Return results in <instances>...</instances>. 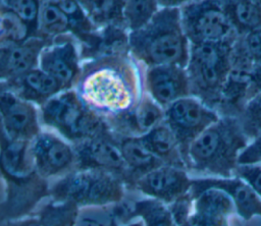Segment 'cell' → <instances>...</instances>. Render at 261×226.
Listing matches in <instances>:
<instances>
[{
  "label": "cell",
  "instance_id": "obj_1",
  "mask_svg": "<svg viewBox=\"0 0 261 226\" xmlns=\"http://www.w3.org/2000/svg\"><path fill=\"white\" fill-rule=\"evenodd\" d=\"M74 90L108 123L129 113L140 102L143 69L128 52L101 55L82 64Z\"/></svg>",
  "mask_w": 261,
  "mask_h": 226
},
{
  "label": "cell",
  "instance_id": "obj_2",
  "mask_svg": "<svg viewBox=\"0 0 261 226\" xmlns=\"http://www.w3.org/2000/svg\"><path fill=\"white\" fill-rule=\"evenodd\" d=\"M190 47L181 25L180 7L160 6L144 27L128 33V53L142 67L187 68Z\"/></svg>",
  "mask_w": 261,
  "mask_h": 226
},
{
  "label": "cell",
  "instance_id": "obj_3",
  "mask_svg": "<svg viewBox=\"0 0 261 226\" xmlns=\"http://www.w3.org/2000/svg\"><path fill=\"white\" fill-rule=\"evenodd\" d=\"M250 142L238 117L220 116L191 143L186 167L214 177H232L238 158Z\"/></svg>",
  "mask_w": 261,
  "mask_h": 226
},
{
  "label": "cell",
  "instance_id": "obj_4",
  "mask_svg": "<svg viewBox=\"0 0 261 226\" xmlns=\"http://www.w3.org/2000/svg\"><path fill=\"white\" fill-rule=\"evenodd\" d=\"M40 121L72 145L110 131L104 119L89 108L75 90L63 91L39 107Z\"/></svg>",
  "mask_w": 261,
  "mask_h": 226
},
{
  "label": "cell",
  "instance_id": "obj_5",
  "mask_svg": "<svg viewBox=\"0 0 261 226\" xmlns=\"http://www.w3.org/2000/svg\"><path fill=\"white\" fill-rule=\"evenodd\" d=\"M125 183L117 176L96 169H74L50 186L55 203H67L79 209L104 207L125 196Z\"/></svg>",
  "mask_w": 261,
  "mask_h": 226
},
{
  "label": "cell",
  "instance_id": "obj_6",
  "mask_svg": "<svg viewBox=\"0 0 261 226\" xmlns=\"http://www.w3.org/2000/svg\"><path fill=\"white\" fill-rule=\"evenodd\" d=\"M237 38L224 42L190 44L187 72L192 96L216 111L230 69L231 49Z\"/></svg>",
  "mask_w": 261,
  "mask_h": 226
},
{
  "label": "cell",
  "instance_id": "obj_7",
  "mask_svg": "<svg viewBox=\"0 0 261 226\" xmlns=\"http://www.w3.org/2000/svg\"><path fill=\"white\" fill-rule=\"evenodd\" d=\"M180 18L190 44L224 42L238 37L221 1H186L180 7Z\"/></svg>",
  "mask_w": 261,
  "mask_h": 226
},
{
  "label": "cell",
  "instance_id": "obj_8",
  "mask_svg": "<svg viewBox=\"0 0 261 226\" xmlns=\"http://www.w3.org/2000/svg\"><path fill=\"white\" fill-rule=\"evenodd\" d=\"M219 118L216 110L194 96L181 98L164 109V122L175 135L184 161L191 143Z\"/></svg>",
  "mask_w": 261,
  "mask_h": 226
},
{
  "label": "cell",
  "instance_id": "obj_9",
  "mask_svg": "<svg viewBox=\"0 0 261 226\" xmlns=\"http://www.w3.org/2000/svg\"><path fill=\"white\" fill-rule=\"evenodd\" d=\"M30 151L36 173L48 180L59 179L76 168L73 145L51 130H43L31 142Z\"/></svg>",
  "mask_w": 261,
  "mask_h": 226
},
{
  "label": "cell",
  "instance_id": "obj_10",
  "mask_svg": "<svg viewBox=\"0 0 261 226\" xmlns=\"http://www.w3.org/2000/svg\"><path fill=\"white\" fill-rule=\"evenodd\" d=\"M76 156L75 169H96L111 173L126 185L132 176L124 162L115 134L110 130L104 134L73 145Z\"/></svg>",
  "mask_w": 261,
  "mask_h": 226
},
{
  "label": "cell",
  "instance_id": "obj_11",
  "mask_svg": "<svg viewBox=\"0 0 261 226\" xmlns=\"http://www.w3.org/2000/svg\"><path fill=\"white\" fill-rule=\"evenodd\" d=\"M81 54L68 35L56 38L42 51L39 68L56 79L63 91L73 90L82 71Z\"/></svg>",
  "mask_w": 261,
  "mask_h": 226
},
{
  "label": "cell",
  "instance_id": "obj_12",
  "mask_svg": "<svg viewBox=\"0 0 261 226\" xmlns=\"http://www.w3.org/2000/svg\"><path fill=\"white\" fill-rule=\"evenodd\" d=\"M0 114L1 133L10 139L32 142L42 131L37 106L8 90L1 89Z\"/></svg>",
  "mask_w": 261,
  "mask_h": 226
},
{
  "label": "cell",
  "instance_id": "obj_13",
  "mask_svg": "<svg viewBox=\"0 0 261 226\" xmlns=\"http://www.w3.org/2000/svg\"><path fill=\"white\" fill-rule=\"evenodd\" d=\"M132 186L147 197L170 206L190 193L192 179L186 168L162 165L139 177Z\"/></svg>",
  "mask_w": 261,
  "mask_h": 226
},
{
  "label": "cell",
  "instance_id": "obj_14",
  "mask_svg": "<svg viewBox=\"0 0 261 226\" xmlns=\"http://www.w3.org/2000/svg\"><path fill=\"white\" fill-rule=\"evenodd\" d=\"M144 91L163 109L192 96L187 68L177 65L142 67Z\"/></svg>",
  "mask_w": 261,
  "mask_h": 226
},
{
  "label": "cell",
  "instance_id": "obj_15",
  "mask_svg": "<svg viewBox=\"0 0 261 226\" xmlns=\"http://www.w3.org/2000/svg\"><path fill=\"white\" fill-rule=\"evenodd\" d=\"M2 182L1 215L3 221L25 217L46 194L50 195L48 180L37 173L19 180L2 177Z\"/></svg>",
  "mask_w": 261,
  "mask_h": 226
},
{
  "label": "cell",
  "instance_id": "obj_16",
  "mask_svg": "<svg viewBox=\"0 0 261 226\" xmlns=\"http://www.w3.org/2000/svg\"><path fill=\"white\" fill-rule=\"evenodd\" d=\"M206 188H217L224 191L232 200L239 217L245 221L261 220V197L253 188L239 177H206L192 179L190 192Z\"/></svg>",
  "mask_w": 261,
  "mask_h": 226
},
{
  "label": "cell",
  "instance_id": "obj_17",
  "mask_svg": "<svg viewBox=\"0 0 261 226\" xmlns=\"http://www.w3.org/2000/svg\"><path fill=\"white\" fill-rule=\"evenodd\" d=\"M53 41L34 37L18 45L0 46V77L7 81L39 67L42 51Z\"/></svg>",
  "mask_w": 261,
  "mask_h": 226
},
{
  "label": "cell",
  "instance_id": "obj_18",
  "mask_svg": "<svg viewBox=\"0 0 261 226\" xmlns=\"http://www.w3.org/2000/svg\"><path fill=\"white\" fill-rule=\"evenodd\" d=\"M164 121V109L160 107L145 91L129 113L107 123L110 130L117 135L143 136Z\"/></svg>",
  "mask_w": 261,
  "mask_h": 226
},
{
  "label": "cell",
  "instance_id": "obj_19",
  "mask_svg": "<svg viewBox=\"0 0 261 226\" xmlns=\"http://www.w3.org/2000/svg\"><path fill=\"white\" fill-rule=\"evenodd\" d=\"M1 89L8 90L39 107L63 92L59 82L39 67L14 79L1 81Z\"/></svg>",
  "mask_w": 261,
  "mask_h": 226
},
{
  "label": "cell",
  "instance_id": "obj_20",
  "mask_svg": "<svg viewBox=\"0 0 261 226\" xmlns=\"http://www.w3.org/2000/svg\"><path fill=\"white\" fill-rule=\"evenodd\" d=\"M30 146L31 142L10 139L1 133L2 177L19 180L36 173Z\"/></svg>",
  "mask_w": 261,
  "mask_h": 226
},
{
  "label": "cell",
  "instance_id": "obj_21",
  "mask_svg": "<svg viewBox=\"0 0 261 226\" xmlns=\"http://www.w3.org/2000/svg\"><path fill=\"white\" fill-rule=\"evenodd\" d=\"M124 162L132 176V184L142 175L165 165L153 155L138 136H123L115 134Z\"/></svg>",
  "mask_w": 261,
  "mask_h": 226
},
{
  "label": "cell",
  "instance_id": "obj_22",
  "mask_svg": "<svg viewBox=\"0 0 261 226\" xmlns=\"http://www.w3.org/2000/svg\"><path fill=\"white\" fill-rule=\"evenodd\" d=\"M140 139L147 149L165 165L187 169L178 142L164 121L145 135L140 136Z\"/></svg>",
  "mask_w": 261,
  "mask_h": 226
},
{
  "label": "cell",
  "instance_id": "obj_23",
  "mask_svg": "<svg viewBox=\"0 0 261 226\" xmlns=\"http://www.w3.org/2000/svg\"><path fill=\"white\" fill-rule=\"evenodd\" d=\"M221 6L238 36L261 29V1H221Z\"/></svg>",
  "mask_w": 261,
  "mask_h": 226
},
{
  "label": "cell",
  "instance_id": "obj_24",
  "mask_svg": "<svg viewBox=\"0 0 261 226\" xmlns=\"http://www.w3.org/2000/svg\"><path fill=\"white\" fill-rule=\"evenodd\" d=\"M79 2L92 23L98 30L108 26H121L125 29L123 19V7L125 1L83 0Z\"/></svg>",
  "mask_w": 261,
  "mask_h": 226
},
{
  "label": "cell",
  "instance_id": "obj_25",
  "mask_svg": "<svg viewBox=\"0 0 261 226\" xmlns=\"http://www.w3.org/2000/svg\"><path fill=\"white\" fill-rule=\"evenodd\" d=\"M71 33V26L67 15L58 6L56 1H42L38 37L54 41L56 38Z\"/></svg>",
  "mask_w": 261,
  "mask_h": 226
},
{
  "label": "cell",
  "instance_id": "obj_26",
  "mask_svg": "<svg viewBox=\"0 0 261 226\" xmlns=\"http://www.w3.org/2000/svg\"><path fill=\"white\" fill-rule=\"evenodd\" d=\"M135 216L143 226H178L168 205L154 199L137 200Z\"/></svg>",
  "mask_w": 261,
  "mask_h": 226
},
{
  "label": "cell",
  "instance_id": "obj_27",
  "mask_svg": "<svg viewBox=\"0 0 261 226\" xmlns=\"http://www.w3.org/2000/svg\"><path fill=\"white\" fill-rule=\"evenodd\" d=\"M0 46L18 45L34 38L29 25L3 5H0Z\"/></svg>",
  "mask_w": 261,
  "mask_h": 226
},
{
  "label": "cell",
  "instance_id": "obj_28",
  "mask_svg": "<svg viewBox=\"0 0 261 226\" xmlns=\"http://www.w3.org/2000/svg\"><path fill=\"white\" fill-rule=\"evenodd\" d=\"M159 8L158 1H125L123 7V19L127 32H135L144 27L153 18Z\"/></svg>",
  "mask_w": 261,
  "mask_h": 226
},
{
  "label": "cell",
  "instance_id": "obj_29",
  "mask_svg": "<svg viewBox=\"0 0 261 226\" xmlns=\"http://www.w3.org/2000/svg\"><path fill=\"white\" fill-rule=\"evenodd\" d=\"M1 5L13 11L22 21H24L34 37H38L39 16L42 1L37 0H2Z\"/></svg>",
  "mask_w": 261,
  "mask_h": 226
},
{
  "label": "cell",
  "instance_id": "obj_30",
  "mask_svg": "<svg viewBox=\"0 0 261 226\" xmlns=\"http://www.w3.org/2000/svg\"><path fill=\"white\" fill-rule=\"evenodd\" d=\"M238 118L251 140L261 136V94L255 96L246 104Z\"/></svg>",
  "mask_w": 261,
  "mask_h": 226
},
{
  "label": "cell",
  "instance_id": "obj_31",
  "mask_svg": "<svg viewBox=\"0 0 261 226\" xmlns=\"http://www.w3.org/2000/svg\"><path fill=\"white\" fill-rule=\"evenodd\" d=\"M47 226H74L79 208L67 203L51 202L43 208Z\"/></svg>",
  "mask_w": 261,
  "mask_h": 226
},
{
  "label": "cell",
  "instance_id": "obj_32",
  "mask_svg": "<svg viewBox=\"0 0 261 226\" xmlns=\"http://www.w3.org/2000/svg\"><path fill=\"white\" fill-rule=\"evenodd\" d=\"M238 40L243 50L251 59V61L254 63V65L255 66L260 65L261 64V29L248 33L244 36H238Z\"/></svg>",
  "mask_w": 261,
  "mask_h": 226
},
{
  "label": "cell",
  "instance_id": "obj_33",
  "mask_svg": "<svg viewBox=\"0 0 261 226\" xmlns=\"http://www.w3.org/2000/svg\"><path fill=\"white\" fill-rule=\"evenodd\" d=\"M233 176L248 183L261 197V164L238 165L234 169Z\"/></svg>",
  "mask_w": 261,
  "mask_h": 226
},
{
  "label": "cell",
  "instance_id": "obj_34",
  "mask_svg": "<svg viewBox=\"0 0 261 226\" xmlns=\"http://www.w3.org/2000/svg\"><path fill=\"white\" fill-rule=\"evenodd\" d=\"M250 164H261V136L253 138L238 158V165Z\"/></svg>",
  "mask_w": 261,
  "mask_h": 226
},
{
  "label": "cell",
  "instance_id": "obj_35",
  "mask_svg": "<svg viewBox=\"0 0 261 226\" xmlns=\"http://www.w3.org/2000/svg\"><path fill=\"white\" fill-rule=\"evenodd\" d=\"M259 94H261V64L254 68L252 82L249 90V101Z\"/></svg>",
  "mask_w": 261,
  "mask_h": 226
},
{
  "label": "cell",
  "instance_id": "obj_36",
  "mask_svg": "<svg viewBox=\"0 0 261 226\" xmlns=\"http://www.w3.org/2000/svg\"><path fill=\"white\" fill-rule=\"evenodd\" d=\"M116 226H119V225H116ZM123 226H143V223H142L141 220H139V221H136V222H130V223H128L126 225H123Z\"/></svg>",
  "mask_w": 261,
  "mask_h": 226
},
{
  "label": "cell",
  "instance_id": "obj_37",
  "mask_svg": "<svg viewBox=\"0 0 261 226\" xmlns=\"http://www.w3.org/2000/svg\"><path fill=\"white\" fill-rule=\"evenodd\" d=\"M182 226H187V225H182Z\"/></svg>",
  "mask_w": 261,
  "mask_h": 226
}]
</instances>
